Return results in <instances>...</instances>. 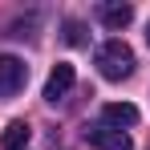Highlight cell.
<instances>
[{
    "label": "cell",
    "mask_w": 150,
    "mask_h": 150,
    "mask_svg": "<svg viewBox=\"0 0 150 150\" xmlns=\"http://www.w3.org/2000/svg\"><path fill=\"white\" fill-rule=\"evenodd\" d=\"M28 81V65L21 57H0V98H12V93H21Z\"/></svg>",
    "instance_id": "cell-2"
},
{
    "label": "cell",
    "mask_w": 150,
    "mask_h": 150,
    "mask_svg": "<svg viewBox=\"0 0 150 150\" xmlns=\"http://www.w3.org/2000/svg\"><path fill=\"white\" fill-rule=\"evenodd\" d=\"M98 16H101V25H105V28H126L130 21H134V8L122 4V0H110V4H101V8H98Z\"/></svg>",
    "instance_id": "cell-5"
},
{
    "label": "cell",
    "mask_w": 150,
    "mask_h": 150,
    "mask_svg": "<svg viewBox=\"0 0 150 150\" xmlns=\"http://www.w3.org/2000/svg\"><path fill=\"white\" fill-rule=\"evenodd\" d=\"M28 138H33L28 122H8V126H4V134H0V146H4V150H25Z\"/></svg>",
    "instance_id": "cell-7"
},
{
    "label": "cell",
    "mask_w": 150,
    "mask_h": 150,
    "mask_svg": "<svg viewBox=\"0 0 150 150\" xmlns=\"http://www.w3.org/2000/svg\"><path fill=\"white\" fill-rule=\"evenodd\" d=\"M146 41H150V28H146Z\"/></svg>",
    "instance_id": "cell-9"
},
{
    "label": "cell",
    "mask_w": 150,
    "mask_h": 150,
    "mask_svg": "<svg viewBox=\"0 0 150 150\" xmlns=\"http://www.w3.org/2000/svg\"><path fill=\"white\" fill-rule=\"evenodd\" d=\"M73 81H77L73 65H65V61H61V65L49 73V81H45V101H53V105H57V101H61L69 89H73Z\"/></svg>",
    "instance_id": "cell-4"
},
{
    "label": "cell",
    "mask_w": 150,
    "mask_h": 150,
    "mask_svg": "<svg viewBox=\"0 0 150 150\" xmlns=\"http://www.w3.org/2000/svg\"><path fill=\"white\" fill-rule=\"evenodd\" d=\"M85 142L89 146H98V150H134V142H130V134L126 130H114V126H89L85 130Z\"/></svg>",
    "instance_id": "cell-3"
},
{
    "label": "cell",
    "mask_w": 150,
    "mask_h": 150,
    "mask_svg": "<svg viewBox=\"0 0 150 150\" xmlns=\"http://www.w3.org/2000/svg\"><path fill=\"white\" fill-rule=\"evenodd\" d=\"M98 69H101L105 81H126V77L134 73V49L126 41H118V37H110L98 49Z\"/></svg>",
    "instance_id": "cell-1"
},
{
    "label": "cell",
    "mask_w": 150,
    "mask_h": 150,
    "mask_svg": "<svg viewBox=\"0 0 150 150\" xmlns=\"http://www.w3.org/2000/svg\"><path fill=\"white\" fill-rule=\"evenodd\" d=\"M65 41H69V45H81V41H85V37H81V25H77V21H69V25H65Z\"/></svg>",
    "instance_id": "cell-8"
},
{
    "label": "cell",
    "mask_w": 150,
    "mask_h": 150,
    "mask_svg": "<svg viewBox=\"0 0 150 150\" xmlns=\"http://www.w3.org/2000/svg\"><path fill=\"white\" fill-rule=\"evenodd\" d=\"M101 118H105V126L122 130V126H134V122H138V110H134L130 101H110V105L101 110Z\"/></svg>",
    "instance_id": "cell-6"
}]
</instances>
